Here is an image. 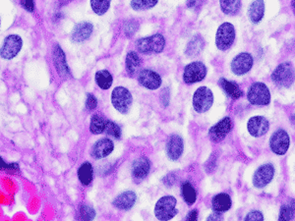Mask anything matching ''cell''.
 <instances>
[{"mask_svg": "<svg viewBox=\"0 0 295 221\" xmlns=\"http://www.w3.org/2000/svg\"><path fill=\"white\" fill-rule=\"evenodd\" d=\"M22 39L17 35L8 36L1 47V57L7 60L14 58L22 48Z\"/></svg>", "mask_w": 295, "mask_h": 221, "instance_id": "obj_9", "label": "cell"}, {"mask_svg": "<svg viewBox=\"0 0 295 221\" xmlns=\"http://www.w3.org/2000/svg\"><path fill=\"white\" fill-rule=\"evenodd\" d=\"M275 168L272 164H264L260 166L253 177V184L256 188H264L266 187L274 178Z\"/></svg>", "mask_w": 295, "mask_h": 221, "instance_id": "obj_12", "label": "cell"}, {"mask_svg": "<svg viewBox=\"0 0 295 221\" xmlns=\"http://www.w3.org/2000/svg\"><path fill=\"white\" fill-rule=\"evenodd\" d=\"M212 210L214 213H224L231 208V200L227 194H218L213 197L211 201Z\"/></svg>", "mask_w": 295, "mask_h": 221, "instance_id": "obj_22", "label": "cell"}, {"mask_svg": "<svg viewBox=\"0 0 295 221\" xmlns=\"http://www.w3.org/2000/svg\"><path fill=\"white\" fill-rule=\"evenodd\" d=\"M105 131L109 136H112V137H114L116 139H120V137H121L120 127L117 124H115L114 122H112V121H109V120L106 121Z\"/></svg>", "mask_w": 295, "mask_h": 221, "instance_id": "obj_35", "label": "cell"}, {"mask_svg": "<svg viewBox=\"0 0 295 221\" xmlns=\"http://www.w3.org/2000/svg\"><path fill=\"white\" fill-rule=\"evenodd\" d=\"M204 47V40L200 36H195L187 45L185 53L188 56H197Z\"/></svg>", "mask_w": 295, "mask_h": 221, "instance_id": "obj_27", "label": "cell"}, {"mask_svg": "<svg viewBox=\"0 0 295 221\" xmlns=\"http://www.w3.org/2000/svg\"><path fill=\"white\" fill-rule=\"evenodd\" d=\"M245 221H264V216L260 213V212H258V211H253V212H251V213H249L247 216H246V218H245Z\"/></svg>", "mask_w": 295, "mask_h": 221, "instance_id": "obj_39", "label": "cell"}, {"mask_svg": "<svg viewBox=\"0 0 295 221\" xmlns=\"http://www.w3.org/2000/svg\"><path fill=\"white\" fill-rule=\"evenodd\" d=\"M207 75V68L203 62L196 61L188 64L184 68L183 81L187 85H192L201 82Z\"/></svg>", "mask_w": 295, "mask_h": 221, "instance_id": "obj_5", "label": "cell"}, {"mask_svg": "<svg viewBox=\"0 0 295 221\" xmlns=\"http://www.w3.org/2000/svg\"><path fill=\"white\" fill-rule=\"evenodd\" d=\"M198 0H187V7L188 8H194L197 4Z\"/></svg>", "mask_w": 295, "mask_h": 221, "instance_id": "obj_44", "label": "cell"}, {"mask_svg": "<svg viewBox=\"0 0 295 221\" xmlns=\"http://www.w3.org/2000/svg\"><path fill=\"white\" fill-rule=\"evenodd\" d=\"M295 218V203L283 206L280 215V221H293Z\"/></svg>", "mask_w": 295, "mask_h": 221, "instance_id": "obj_34", "label": "cell"}, {"mask_svg": "<svg viewBox=\"0 0 295 221\" xmlns=\"http://www.w3.org/2000/svg\"><path fill=\"white\" fill-rule=\"evenodd\" d=\"M96 217V213L95 211L89 207V206H86L83 205L81 207V210H80V220H83V221H93Z\"/></svg>", "mask_w": 295, "mask_h": 221, "instance_id": "obj_36", "label": "cell"}, {"mask_svg": "<svg viewBox=\"0 0 295 221\" xmlns=\"http://www.w3.org/2000/svg\"><path fill=\"white\" fill-rule=\"evenodd\" d=\"M53 61H54V65L56 67L58 74L63 78L68 77L69 69H68V66L66 63L65 54L58 44L55 45V47L53 49Z\"/></svg>", "mask_w": 295, "mask_h": 221, "instance_id": "obj_19", "label": "cell"}, {"mask_svg": "<svg viewBox=\"0 0 295 221\" xmlns=\"http://www.w3.org/2000/svg\"><path fill=\"white\" fill-rule=\"evenodd\" d=\"M181 191H182L183 200L186 202L188 206H192L193 204H195L197 199V194L194 187L189 182H185L182 184Z\"/></svg>", "mask_w": 295, "mask_h": 221, "instance_id": "obj_29", "label": "cell"}, {"mask_svg": "<svg viewBox=\"0 0 295 221\" xmlns=\"http://www.w3.org/2000/svg\"><path fill=\"white\" fill-rule=\"evenodd\" d=\"M213 102V94L207 87L198 88L193 95V107L199 113L208 111Z\"/></svg>", "mask_w": 295, "mask_h": 221, "instance_id": "obj_8", "label": "cell"}, {"mask_svg": "<svg viewBox=\"0 0 295 221\" xmlns=\"http://www.w3.org/2000/svg\"><path fill=\"white\" fill-rule=\"evenodd\" d=\"M98 105V100L95 97V95L93 93H88L87 95V101H86V107L89 110H93L97 107Z\"/></svg>", "mask_w": 295, "mask_h": 221, "instance_id": "obj_38", "label": "cell"}, {"mask_svg": "<svg viewBox=\"0 0 295 221\" xmlns=\"http://www.w3.org/2000/svg\"><path fill=\"white\" fill-rule=\"evenodd\" d=\"M135 44L138 51L143 54L161 53L166 46V40L162 35L157 34L151 37L142 38Z\"/></svg>", "mask_w": 295, "mask_h": 221, "instance_id": "obj_2", "label": "cell"}, {"mask_svg": "<svg viewBox=\"0 0 295 221\" xmlns=\"http://www.w3.org/2000/svg\"><path fill=\"white\" fill-rule=\"evenodd\" d=\"M247 98L253 105H268L271 101V93L263 83H254L248 89Z\"/></svg>", "mask_w": 295, "mask_h": 221, "instance_id": "obj_7", "label": "cell"}, {"mask_svg": "<svg viewBox=\"0 0 295 221\" xmlns=\"http://www.w3.org/2000/svg\"><path fill=\"white\" fill-rule=\"evenodd\" d=\"M291 120H292V123L295 125V113L292 116V118H291Z\"/></svg>", "mask_w": 295, "mask_h": 221, "instance_id": "obj_45", "label": "cell"}, {"mask_svg": "<svg viewBox=\"0 0 295 221\" xmlns=\"http://www.w3.org/2000/svg\"><path fill=\"white\" fill-rule=\"evenodd\" d=\"M184 145L183 140L180 136L174 134L169 137L168 144H167V153L169 159L177 160L181 156L183 152Z\"/></svg>", "mask_w": 295, "mask_h": 221, "instance_id": "obj_15", "label": "cell"}, {"mask_svg": "<svg viewBox=\"0 0 295 221\" xmlns=\"http://www.w3.org/2000/svg\"><path fill=\"white\" fill-rule=\"evenodd\" d=\"M218 84H219L220 88L224 90V92L229 97H231L233 99H237L243 95V91L241 90V88H239V86L235 82H230L224 78H221V79H219Z\"/></svg>", "mask_w": 295, "mask_h": 221, "instance_id": "obj_24", "label": "cell"}, {"mask_svg": "<svg viewBox=\"0 0 295 221\" xmlns=\"http://www.w3.org/2000/svg\"><path fill=\"white\" fill-rule=\"evenodd\" d=\"M174 180H175V177H174V175H172V174H169V175H167V176L165 177V178L163 179V182H164V184H165V185H167V186H171V185H173V183H174Z\"/></svg>", "mask_w": 295, "mask_h": 221, "instance_id": "obj_41", "label": "cell"}, {"mask_svg": "<svg viewBox=\"0 0 295 221\" xmlns=\"http://www.w3.org/2000/svg\"><path fill=\"white\" fill-rule=\"evenodd\" d=\"M253 66V57L250 53L243 52L238 54L234 59L231 61V71L237 75L241 76L248 73Z\"/></svg>", "mask_w": 295, "mask_h": 221, "instance_id": "obj_11", "label": "cell"}, {"mask_svg": "<svg viewBox=\"0 0 295 221\" xmlns=\"http://www.w3.org/2000/svg\"><path fill=\"white\" fill-rule=\"evenodd\" d=\"M272 79L274 83L281 88H289L295 81V69L291 62L280 64L273 72Z\"/></svg>", "mask_w": 295, "mask_h": 221, "instance_id": "obj_1", "label": "cell"}, {"mask_svg": "<svg viewBox=\"0 0 295 221\" xmlns=\"http://www.w3.org/2000/svg\"><path fill=\"white\" fill-rule=\"evenodd\" d=\"M96 82L102 89H108L112 85V76L106 70H100L96 73Z\"/></svg>", "mask_w": 295, "mask_h": 221, "instance_id": "obj_28", "label": "cell"}, {"mask_svg": "<svg viewBox=\"0 0 295 221\" xmlns=\"http://www.w3.org/2000/svg\"><path fill=\"white\" fill-rule=\"evenodd\" d=\"M106 127V121L103 117L99 116L98 114H96L92 117L91 123H90V131L94 135H99L105 131Z\"/></svg>", "mask_w": 295, "mask_h": 221, "instance_id": "obj_31", "label": "cell"}, {"mask_svg": "<svg viewBox=\"0 0 295 221\" xmlns=\"http://www.w3.org/2000/svg\"><path fill=\"white\" fill-rule=\"evenodd\" d=\"M247 128L253 137L258 138L268 132L270 128V123L263 116H254L248 121Z\"/></svg>", "mask_w": 295, "mask_h": 221, "instance_id": "obj_18", "label": "cell"}, {"mask_svg": "<svg viewBox=\"0 0 295 221\" xmlns=\"http://www.w3.org/2000/svg\"><path fill=\"white\" fill-rule=\"evenodd\" d=\"M78 177L80 182L84 185L88 186L93 181V166L90 162H85L80 168L78 169Z\"/></svg>", "mask_w": 295, "mask_h": 221, "instance_id": "obj_30", "label": "cell"}, {"mask_svg": "<svg viewBox=\"0 0 295 221\" xmlns=\"http://www.w3.org/2000/svg\"><path fill=\"white\" fill-rule=\"evenodd\" d=\"M141 66V59L135 51L128 52L126 56L127 74L130 77H135Z\"/></svg>", "mask_w": 295, "mask_h": 221, "instance_id": "obj_25", "label": "cell"}, {"mask_svg": "<svg viewBox=\"0 0 295 221\" xmlns=\"http://www.w3.org/2000/svg\"><path fill=\"white\" fill-rule=\"evenodd\" d=\"M218 220H221V216L218 213H214L211 217L208 218V221H218Z\"/></svg>", "mask_w": 295, "mask_h": 221, "instance_id": "obj_43", "label": "cell"}, {"mask_svg": "<svg viewBox=\"0 0 295 221\" xmlns=\"http://www.w3.org/2000/svg\"><path fill=\"white\" fill-rule=\"evenodd\" d=\"M221 11L226 15H235L241 8V0H219Z\"/></svg>", "mask_w": 295, "mask_h": 221, "instance_id": "obj_26", "label": "cell"}, {"mask_svg": "<svg viewBox=\"0 0 295 221\" xmlns=\"http://www.w3.org/2000/svg\"><path fill=\"white\" fill-rule=\"evenodd\" d=\"M136 200V194L133 191H127L118 195L112 202V205L120 211H129L135 205Z\"/></svg>", "mask_w": 295, "mask_h": 221, "instance_id": "obj_20", "label": "cell"}, {"mask_svg": "<svg viewBox=\"0 0 295 221\" xmlns=\"http://www.w3.org/2000/svg\"><path fill=\"white\" fill-rule=\"evenodd\" d=\"M231 128H232V123L230 118L225 117L210 129V132H209L210 139L214 143H219L227 136L228 133L230 132Z\"/></svg>", "mask_w": 295, "mask_h": 221, "instance_id": "obj_14", "label": "cell"}, {"mask_svg": "<svg viewBox=\"0 0 295 221\" xmlns=\"http://www.w3.org/2000/svg\"><path fill=\"white\" fill-rule=\"evenodd\" d=\"M271 149L279 155L285 154L290 147V136L285 130H278L273 134L270 140Z\"/></svg>", "mask_w": 295, "mask_h": 221, "instance_id": "obj_10", "label": "cell"}, {"mask_svg": "<svg viewBox=\"0 0 295 221\" xmlns=\"http://www.w3.org/2000/svg\"><path fill=\"white\" fill-rule=\"evenodd\" d=\"M235 29L230 23L221 24L215 35V44L219 50H226L234 43Z\"/></svg>", "mask_w": 295, "mask_h": 221, "instance_id": "obj_4", "label": "cell"}, {"mask_svg": "<svg viewBox=\"0 0 295 221\" xmlns=\"http://www.w3.org/2000/svg\"><path fill=\"white\" fill-rule=\"evenodd\" d=\"M159 0H131V7L136 11L148 10L157 5Z\"/></svg>", "mask_w": 295, "mask_h": 221, "instance_id": "obj_33", "label": "cell"}, {"mask_svg": "<svg viewBox=\"0 0 295 221\" xmlns=\"http://www.w3.org/2000/svg\"><path fill=\"white\" fill-rule=\"evenodd\" d=\"M138 81L143 87L149 89H157L162 86L161 76L150 69H144L140 71L138 75Z\"/></svg>", "mask_w": 295, "mask_h": 221, "instance_id": "obj_13", "label": "cell"}, {"mask_svg": "<svg viewBox=\"0 0 295 221\" xmlns=\"http://www.w3.org/2000/svg\"><path fill=\"white\" fill-rule=\"evenodd\" d=\"M113 148H114V146L111 140L106 138L101 139L94 145L92 148V156L96 159L106 157L108 154L112 152Z\"/></svg>", "mask_w": 295, "mask_h": 221, "instance_id": "obj_16", "label": "cell"}, {"mask_svg": "<svg viewBox=\"0 0 295 221\" xmlns=\"http://www.w3.org/2000/svg\"><path fill=\"white\" fill-rule=\"evenodd\" d=\"M151 169V162L148 157L141 156L138 159H136L131 168L132 176L136 180H143L148 176Z\"/></svg>", "mask_w": 295, "mask_h": 221, "instance_id": "obj_17", "label": "cell"}, {"mask_svg": "<svg viewBox=\"0 0 295 221\" xmlns=\"http://www.w3.org/2000/svg\"><path fill=\"white\" fill-rule=\"evenodd\" d=\"M132 94L124 87H116L111 93V102L114 108L120 113L125 114L132 105Z\"/></svg>", "mask_w": 295, "mask_h": 221, "instance_id": "obj_6", "label": "cell"}, {"mask_svg": "<svg viewBox=\"0 0 295 221\" xmlns=\"http://www.w3.org/2000/svg\"><path fill=\"white\" fill-rule=\"evenodd\" d=\"M138 27H139V24H138L137 21H135V20L127 21L125 25H124V33H125L127 37L128 38L132 37L136 33Z\"/></svg>", "mask_w": 295, "mask_h": 221, "instance_id": "obj_37", "label": "cell"}, {"mask_svg": "<svg viewBox=\"0 0 295 221\" xmlns=\"http://www.w3.org/2000/svg\"><path fill=\"white\" fill-rule=\"evenodd\" d=\"M20 2H21V4H22V6H23L27 11H29V12H33V11H34L35 6H34V2H33V0H20Z\"/></svg>", "mask_w": 295, "mask_h": 221, "instance_id": "obj_40", "label": "cell"}, {"mask_svg": "<svg viewBox=\"0 0 295 221\" xmlns=\"http://www.w3.org/2000/svg\"><path fill=\"white\" fill-rule=\"evenodd\" d=\"M93 32V25L89 22L78 23L72 32V40L75 43H82L90 38Z\"/></svg>", "mask_w": 295, "mask_h": 221, "instance_id": "obj_21", "label": "cell"}, {"mask_svg": "<svg viewBox=\"0 0 295 221\" xmlns=\"http://www.w3.org/2000/svg\"><path fill=\"white\" fill-rule=\"evenodd\" d=\"M293 7H294L295 11V0H293Z\"/></svg>", "mask_w": 295, "mask_h": 221, "instance_id": "obj_46", "label": "cell"}, {"mask_svg": "<svg viewBox=\"0 0 295 221\" xmlns=\"http://www.w3.org/2000/svg\"><path fill=\"white\" fill-rule=\"evenodd\" d=\"M265 14V2L264 0H254L248 8V16L251 22L258 24L262 21Z\"/></svg>", "mask_w": 295, "mask_h": 221, "instance_id": "obj_23", "label": "cell"}, {"mask_svg": "<svg viewBox=\"0 0 295 221\" xmlns=\"http://www.w3.org/2000/svg\"><path fill=\"white\" fill-rule=\"evenodd\" d=\"M197 217H198L197 211L196 210L191 211L189 215L186 217V221H197Z\"/></svg>", "mask_w": 295, "mask_h": 221, "instance_id": "obj_42", "label": "cell"}, {"mask_svg": "<svg viewBox=\"0 0 295 221\" xmlns=\"http://www.w3.org/2000/svg\"><path fill=\"white\" fill-rule=\"evenodd\" d=\"M109 5L110 0H91L92 9L98 16L105 14L109 8Z\"/></svg>", "mask_w": 295, "mask_h": 221, "instance_id": "obj_32", "label": "cell"}, {"mask_svg": "<svg viewBox=\"0 0 295 221\" xmlns=\"http://www.w3.org/2000/svg\"><path fill=\"white\" fill-rule=\"evenodd\" d=\"M176 204V199L172 196H165L160 199L155 207L156 218L162 221H170L173 219L178 214Z\"/></svg>", "mask_w": 295, "mask_h": 221, "instance_id": "obj_3", "label": "cell"}]
</instances>
